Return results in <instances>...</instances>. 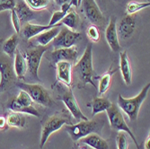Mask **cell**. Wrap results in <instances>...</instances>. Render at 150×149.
<instances>
[{
    "label": "cell",
    "mask_w": 150,
    "mask_h": 149,
    "mask_svg": "<svg viewBox=\"0 0 150 149\" xmlns=\"http://www.w3.org/2000/svg\"><path fill=\"white\" fill-rule=\"evenodd\" d=\"M73 74L78 79L79 83H81L82 87H85L87 84H91L93 86L96 87L93 80L94 71L93 66V47L91 44L86 46L83 56L72 67Z\"/></svg>",
    "instance_id": "6da1fadb"
},
{
    "label": "cell",
    "mask_w": 150,
    "mask_h": 149,
    "mask_svg": "<svg viewBox=\"0 0 150 149\" xmlns=\"http://www.w3.org/2000/svg\"><path fill=\"white\" fill-rule=\"evenodd\" d=\"M150 89V84L148 83L146 85V86L140 91V93L138 94L137 96L133 98H124L123 96L120 93L118 95V107L129 118L130 121H135L137 120L140 107L144 101L146 100L147 93Z\"/></svg>",
    "instance_id": "7a4b0ae2"
},
{
    "label": "cell",
    "mask_w": 150,
    "mask_h": 149,
    "mask_svg": "<svg viewBox=\"0 0 150 149\" xmlns=\"http://www.w3.org/2000/svg\"><path fill=\"white\" fill-rule=\"evenodd\" d=\"M104 123L102 119L80 120L77 124L66 125L64 130L69 133L73 141L76 142L92 133H100Z\"/></svg>",
    "instance_id": "3957f363"
},
{
    "label": "cell",
    "mask_w": 150,
    "mask_h": 149,
    "mask_svg": "<svg viewBox=\"0 0 150 149\" xmlns=\"http://www.w3.org/2000/svg\"><path fill=\"white\" fill-rule=\"evenodd\" d=\"M72 122L69 116L66 113H56L46 119L42 128V136H40V147L42 149L50 135L59 130L65 125H71Z\"/></svg>",
    "instance_id": "277c9868"
},
{
    "label": "cell",
    "mask_w": 150,
    "mask_h": 149,
    "mask_svg": "<svg viewBox=\"0 0 150 149\" xmlns=\"http://www.w3.org/2000/svg\"><path fill=\"white\" fill-rule=\"evenodd\" d=\"M16 86L21 90L25 91L29 94L33 102L42 105L44 107H51L54 104V102L50 96L48 90H46L40 84H28L23 82H16Z\"/></svg>",
    "instance_id": "5b68a950"
},
{
    "label": "cell",
    "mask_w": 150,
    "mask_h": 149,
    "mask_svg": "<svg viewBox=\"0 0 150 149\" xmlns=\"http://www.w3.org/2000/svg\"><path fill=\"white\" fill-rule=\"evenodd\" d=\"M106 112H107V116H108V119H109V122H110L111 128L116 131H123L124 133H127L131 138V139L134 141L137 149H141L140 145H139L137 139H136L134 136L133 132L131 131V129H129V127L128 126L127 122L125 121L123 114L120 111L119 107L116 104H112L106 110Z\"/></svg>",
    "instance_id": "8992f818"
},
{
    "label": "cell",
    "mask_w": 150,
    "mask_h": 149,
    "mask_svg": "<svg viewBox=\"0 0 150 149\" xmlns=\"http://www.w3.org/2000/svg\"><path fill=\"white\" fill-rule=\"evenodd\" d=\"M47 50L48 46H36L35 48L28 49L24 52L21 50L27 63V67H28L27 72L29 73L31 79L36 81V82H40V79L38 76V70L40 60Z\"/></svg>",
    "instance_id": "52a82bcc"
},
{
    "label": "cell",
    "mask_w": 150,
    "mask_h": 149,
    "mask_svg": "<svg viewBox=\"0 0 150 149\" xmlns=\"http://www.w3.org/2000/svg\"><path fill=\"white\" fill-rule=\"evenodd\" d=\"M12 58L0 52V93L7 91L16 83V76L12 64Z\"/></svg>",
    "instance_id": "ba28073f"
},
{
    "label": "cell",
    "mask_w": 150,
    "mask_h": 149,
    "mask_svg": "<svg viewBox=\"0 0 150 149\" xmlns=\"http://www.w3.org/2000/svg\"><path fill=\"white\" fill-rule=\"evenodd\" d=\"M81 39L82 35L80 32H74L65 26L59 30L58 35L53 39L52 46L55 49L61 48H71L75 46Z\"/></svg>",
    "instance_id": "9c48e42d"
},
{
    "label": "cell",
    "mask_w": 150,
    "mask_h": 149,
    "mask_svg": "<svg viewBox=\"0 0 150 149\" xmlns=\"http://www.w3.org/2000/svg\"><path fill=\"white\" fill-rule=\"evenodd\" d=\"M80 6H82L83 13L90 23H92L93 25H96L97 27H102L104 25L105 18L103 16V13L94 0H82Z\"/></svg>",
    "instance_id": "30bf717a"
},
{
    "label": "cell",
    "mask_w": 150,
    "mask_h": 149,
    "mask_svg": "<svg viewBox=\"0 0 150 149\" xmlns=\"http://www.w3.org/2000/svg\"><path fill=\"white\" fill-rule=\"evenodd\" d=\"M59 99L64 102L73 118H75L76 120H88V118L82 112L71 89L65 92L61 96L59 97Z\"/></svg>",
    "instance_id": "8fae6325"
},
{
    "label": "cell",
    "mask_w": 150,
    "mask_h": 149,
    "mask_svg": "<svg viewBox=\"0 0 150 149\" xmlns=\"http://www.w3.org/2000/svg\"><path fill=\"white\" fill-rule=\"evenodd\" d=\"M77 49L76 46L71 48H61L50 52V60L54 66L59 61H67L74 64L77 59Z\"/></svg>",
    "instance_id": "7c38bea8"
},
{
    "label": "cell",
    "mask_w": 150,
    "mask_h": 149,
    "mask_svg": "<svg viewBox=\"0 0 150 149\" xmlns=\"http://www.w3.org/2000/svg\"><path fill=\"white\" fill-rule=\"evenodd\" d=\"M118 37H120L121 40H128L129 39L135 30H136V19L133 16L127 15L123 16L118 25H116Z\"/></svg>",
    "instance_id": "4fadbf2b"
},
{
    "label": "cell",
    "mask_w": 150,
    "mask_h": 149,
    "mask_svg": "<svg viewBox=\"0 0 150 149\" xmlns=\"http://www.w3.org/2000/svg\"><path fill=\"white\" fill-rule=\"evenodd\" d=\"M116 25V17L112 16L105 29V39L111 49L114 52H119L120 50V44L119 42Z\"/></svg>",
    "instance_id": "5bb4252c"
},
{
    "label": "cell",
    "mask_w": 150,
    "mask_h": 149,
    "mask_svg": "<svg viewBox=\"0 0 150 149\" xmlns=\"http://www.w3.org/2000/svg\"><path fill=\"white\" fill-rule=\"evenodd\" d=\"M57 70V81L67 86L72 85V67L73 64L67 61H59L56 65Z\"/></svg>",
    "instance_id": "9a60e30c"
},
{
    "label": "cell",
    "mask_w": 150,
    "mask_h": 149,
    "mask_svg": "<svg viewBox=\"0 0 150 149\" xmlns=\"http://www.w3.org/2000/svg\"><path fill=\"white\" fill-rule=\"evenodd\" d=\"M15 10L20 19L21 24L29 23L30 21H33L37 18L36 11L33 10L24 2V0H17V1L16 0Z\"/></svg>",
    "instance_id": "2e32d148"
},
{
    "label": "cell",
    "mask_w": 150,
    "mask_h": 149,
    "mask_svg": "<svg viewBox=\"0 0 150 149\" xmlns=\"http://www.w3.org/2000/svg\"><path fill=\"white\" fill-rule=\"evenodd\" d=\"M58 24H56V25H58ZM56 25H49V24L42 25V24H33L30 23H26L23 25L20 32H21L22 37L24 40H31V39L36 37L37 35H39L40 33L53 28V27Z\"/></svg>",
    "instance_id": "e0dca14e"
},
{
    "label": "cell",
    "mask_w": 150,
    "mask_h": 149,
    "mask_svg": "<svg viewBox=\"0 0 150 149\" xmlns=\"http://www.w3.org/2000/svg\"><path fill=\"white\" fill-rule=\"evenodd\" d=\"M120 69L125 84L129 85L132 81V68L127 51L120 52Z\"/></svg>",
    "instance_id": "ac0fdd59"
},
{
    "label": "cell",
    "mask_w": 150,
    "mask_h": 149,
    "mask_svg": "<svg viewBox=\"0 0 150 149\" xmlns=\"http://www.w3.org/2000/svg\"><path fill=\"white\" fill-rule=\"evenodd\" d=\"M13 57H15V60H13V70H15L16 78L19 80H23L25 78L27 70H28L26 60L20 49H16Z\"/></svg>",
    "instance_id": "d6986e66"
},
{
    "label": "cell",
    "mask_w": 150,
    "mask_h": 149,
    "mask_svg": "<svg viewBox=\"0 0 150 149\" xmlns=\"http://www.w3.org/2000/svg\"><path fill=\"white\" fill-rule=\"evenodd\" d=\"M6 108L9 111L12 112H20V113H23V114H29L32 116H34L36 118H40V114L39 112V111L36 109L33 106H29V107H24L22 106L21 104H19L16 98H12L10 99L6 104Z\"/></svg>",
    "instance_id": "ffe728a7"
},
{
    "label": "cell",
    "mask_w": 150,
    "mask_h": 149,
    "mask_svg": "<svg viewBox=\"0 0 150 149\" xmlns=\"http://www.w3.org/2000/svg\"><path fill=\"white\" fill-rule=\"evenodd\" d=\"M62 26L61 23H59L58 25L54 26L53 28L47 30L42 33H40L35 37V42L38 46H47L50 42H52L53 39L55 38L58 33L59 32L60 27Z\"/></svg>",
    "instance_id": "44dd1931"
},
{
    "label": "cell",
    "mask_w": 150,
    "mask_h": 149,
    "mask_svg": "<svg viewBox=\"0 0 150 149\" xmlns=\"http://www.w3.org/2000/svg\"><path fill=\"white\" fill-rule=\"evenodd\" d=\"M81 143H83L93 149H109V145L106 140L100 137L96 133H92L88 136L81 138Z\"/></svg>",
    "instance_id": "7402d4cb"
},
{
    "label": "cell",
    "mask_w": 150,
    "mask_h": 149,
    "mask_svg": "<svg viewBox=\"0 0 150 149\" xmlns=\"http://www.w3.org/2000/svg\"><path fill=\"white\" fill-rule=\"evenodd\" d=\"M27 117L23 113L16 112L10 111L6 117V122L8 128H17L23 129L27 123Z\"/></svg>",
    "instance_id": "603a6c76"
},
{
    "label": "cell",
    "mask_w": 150,
    "mask_h": 149,
    "mask_svg": "<svg viewBox=\"0 0 150 149\" xmlns=\"http://www.w3.org/2000/svg\"><path fill=\"white\" fill-rule=\"evenodd\" d=\"M19 43V39L17 33L13 34L7 40H2V49L3 52L10 58L15 56V53L17 49V46Z\"/></svg>",
    "instance_id": "cb8c5ba5"
},
{
    "label": "cell",
    "mask_w": 150,
    "mask_h": 149,
    "mask_svg": "<svg viewBox=\"0 0 150 149\" xmlns=\"http://www.w3.org/2000/svg\"><path fill=\"white\" fill-rule=\"evenodd\" d=\"M116 69H113L112 66H111L109 68L108 71H106L99 79V85H98V93L99 95H103L104 94L109 88L111 87L112 85V76L114 73H116Z\"/></svg>",
    "instance_id": "d4e9b609"
},
{
    "label": "cell",
    "mask_w": 150,
    "mask_h": 149,
    "mask_svg": "<svg viewBox=\"0 0 150 149\" xmlns=\"http://www.w3.org/2000/svg\"><path fill=\"white\" fill-rule=\"evenodd\" d=\"M111 105H112V102L107 98H103V97L94 98L92 101V102L87 104V106L92 107V116L93 117L98 113L105 112Z\"/></svg>",
    "instance_id": "484cf974"
},
{
    "label": "cell",
    "mask_w": 150,
    "mask_h": 149,
    "mask_svg": "<svg viewBox=\"0 0 150 149\" xmlns=\"http://www.w3.org/2000/svg\"><path fill=\"white\" fill-rule=\"evenodd\" d=\"M78 21H79L78 15L75 11L70 10L69 13H66V16L60 21V23H61L62 25H65L67 28H69L70 30H73V29L76 28V26L77 25Z\"/></svg>",
    "instance_id": "4316f807"
},
{
    "label": "cell",
    "mask_w": 150,
    "mask_h": 149,
    "mask_svg": "<svg viewBox=\"0 0 150 149\" xmlns=\"http://www.w3.org/2000/svg\"><path fill=\"white\" fill-rule=\"evenodd\" d=\"M150 6V2H139V1H129L126 6L127 15L133 16L134 13H138L146 7Z\"/></svg>",
    "instance_id": "83f0119b"
},
{
    "label": "cell",
    "mask_w": 150,
    "mask_h": 149,
    "mask_svg": "<svg viewBox=\"0 0 150 149\" xmlns=\"http://www.w3.org/2000/svg\"><path fill=\"white\" fill-rule=\"evenodd\" d=\"M24 2L33 10L40 11L46 9L49 6L50 0H24Z\"/></svg>",
    "instance_id": "f1b7e54d"
},
{
    "label": "cell",
    "mask_w": 150,
    "mask_h": 149,
    "mask_svg": "<svg viewBox=\"0 0 150 149\" xmlns=\"http://www.w3.org/2000/svg\"><path fill=\"white\" fill-rule=\"evenodd\" d=\"M86 35L88 37V39L93 42H98L101 38V34H100V30L96 25L91 24L87 27V29L86 31Z\"/></svg>",
    "instance_id": "f546056e"
},
{
    "label": "cell",
    "mask_w": 150,
    "mask_h": 149,
    "mask_svg": "<svg viewBox=\"0 0 150 149\" xmlns=\"http://www.w3.org/2000/svg\"><path fill=\"white\" fill-rule=\"evenodd\" d=\"M16 100L22 106H24V107L33 106V101L32 100V98L30 97L29 94L27 93L25 91H23V90L20 91L18 96L16 97Z\"/></svg>",
    "instance_id": "4dcf8cb0"
},
{
    "label": "cell",
    "mask_w": 150,
    "mask_h": 149,
    "mask_svg": "<svg viewBox=\"0 0 150 149\" xmlns=\"http://www.w3.org/2000/svg\"><path fill=\"white\" fill-rule=\"evenodd\" d=\"M116 145L118 149H129V138L126 133L120 132L117 135Z\"/></svg>",
    "instance_id": "1f68e13d"
},
{
    "label": "cell",
    "mask_w": 150,
    "mask_h": 149,
    "mask_svg": "<svg viewBox=\"0 0 150 149\" xmlns=\"http://www.w3.org/2000/svg\"><path fill=\"white\" fill-rule=\"evenodd\" d=\"M10 12H11V20H12L13 26V28H15L16 33H19L20 31H21V28H22V24H21L20 19H19V17L17 16L15 8H13V10H11Z\"/></svg>",
    "instance_id": "d6a6232c"
},
{
    "label": "cell",
    "mask_w": 150,
    "mask_h": 149,
    "mask_svg": "<svg viewBox=\"0 0 150 149\" xmlns=\"http://www.w3.org/2000/svg\"><path fill=\"white\" fill-rule=\"evenodd\" d=\"M65 16H66V13H64L62 11H57L55 13H53L49 25H56V24L59 23L60 21L64 18Z\"/></svg>",
    "instance_id": "836d02e7"
},
{
    "label": "cell",
    "mask_w": 150,
    "mask_h": 149,
    "mask_svg": "<svg viewBox=\"0 0 150 149\" xmlns=\"http://www.w3.org/2000/svg\"><path fill=\"white\" fill-rule=\"evenodd\" d=\"M16 6V0H0V12L13 10Z\"/></svg>",
    "instance_id": "e575fe53"
},
{
    "label": "cell",
    "mask_w": 150,
    "mask_h": 149,
    "mask_svg": "<svg viewBox=\"0 0 150 149\" xmlns=\"http://www.w3.org/2000/svg\"><path fill=\"white\" fill-rule=\"evenodd\" d=\"M8 129L7 122H6V117L1 115L0 116V130H6Z\"/></svg>",
    "instance_id": "d590c367"
},
{
    "label": "cell",
    "mask_w": 150,
    "mask_h": 149,
    "mask_svg": "<svg viewBox=\"0 0 150 149\" xmlns=\"http://www.w3.org/2000/svg\"><path fill=\"white\" fill-rule=\"evenodd\" d=\"M61 6V10L60 11H62V12H64V13H69L70 10H71V5H70V3L69 2H67V3H64L63 5H61L60 6Z\"/></svg>",
    "instance_id": "8d00e7d4"
},
{
    "label": "cell",
    "mask_w": 150,
    "mask_h": 149,
    "mask_svg": "<svg viewBox=\"0 0 150 149\" xmlns=\"http://www.w3.org/2000/svg\"><path fill=\"white\" fill-rule=\"evenodd\" d=\"M144 148L145 149H150V136L148 135V137L146 138L145 143H144Z\"/></svg>",
    "instance_id": "74e56055"
},
{
    "label": "cell",
    "mask_w": 150,
    "mask_h": 149,
    "mask_svg": "<svg viewBox=\"0 0 150 149\" xmlns=\"http://www.w3.org/2000/svg\"><path fill=\"white\" fill-rule=\"evenodd\" d=\"M55 3L59 6H61L63 5L64 3H67V2H70V0H54Z\"/></svg>",
    "instance_id": "f35d334b"
},
{
    "label": "cell",
    "mask_w": 150,
    "mask_h": 149,
    "mask_svg": "<svg viewBox=\"0 0 150 149\" xmlns=\"http://www.w3.org/2000/svg\"><path fill=\"white\" fill-rule=\"evenodd\" d=\"M95 3L98 5V6L100 7L101 6H104V3H105V0H94Z\"/></svg>",
    "instance_id": "ab89813d"
},
{
    "label": "cell",
    "mask_w": 150,
    "mask_h": 149,
    "mask_svg": "<svg viewBox=\"0 0 150 149\" xmlns=\"http://www.w3.org/2000/svg\"><path fill=\"white\" fill-rule=\"evenodd\" d=\"M69 3H70L71 6H74L78 7V0H70Z\"/></svg>",
    "instance_id": "60d3db41"
},
{
    "label": "cell",
    "mask_w": 150,
    "mask_h": 149,
    "mask_svg": "<svg viewBox=\"0 0 150 149\" xmlns=\"http://www.w3.org/2000/svg\"><path fill=\"white\" fill-rule=\"evenodd\" d=\"M76 146V149H87V146H86V145H77V146L76 145H75Z\"/></svg>",
    "instance_id": "b9f144b4"
}]
</instances>
